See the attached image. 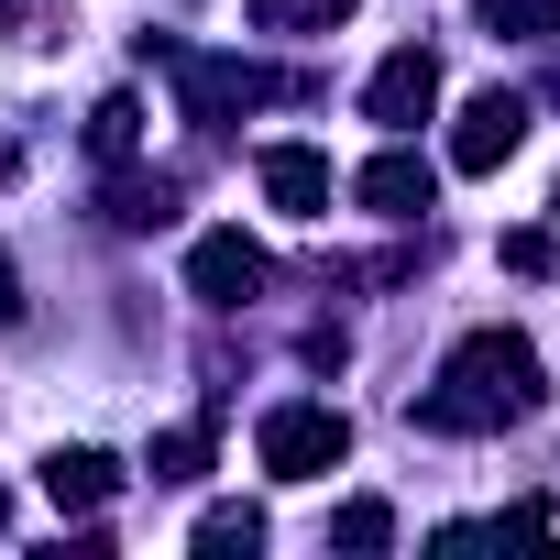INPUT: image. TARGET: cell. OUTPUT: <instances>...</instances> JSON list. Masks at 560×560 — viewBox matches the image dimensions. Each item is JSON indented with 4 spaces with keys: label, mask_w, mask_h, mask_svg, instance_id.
<instances>
[{
    "label": "cell",
    "mask_w": 560,
    "mask_h": 560,
    "mask_svg": "<svg viewBox=\"0 0 560 560\" xmlns=\"http://www.w3.org/2000/svg\"><path fill=\"white\" fill-rule=\"evenodd\" d=\"M143 472H154V483H198V472H209V429H165Z\"/></svg>",
    "instance_id": "obj_14"
},
{
    "label": "cell",
    "mask_w": 560,
    "mask_h": 560,
    "mask_svg": "<svg viewBox=\"0 0 560 560\" xmlns=\"http://www.w3.org/2000/svg\"><path fill=\"white\" fill-rule=\"evenodd\" d=\"M264 242H242V231H198V253H187V298H209V308H253L264 298Z\"/></svg>",
    "instance_id": "obj_4"
},
{
    "label": "cell",
    "mask_w": 560,
    "mask_h": 560,
    "mask_svg": "<svg viewBox=\"0 0 560 560\" xmlns=\"http://www.w3.org/2000/svg\"><path fill=\"white\" fill-rule=\"evenodd\" d=\"M549 209H560V198H549Z\"/></svg>",
    "instance_id": "obj_22"
},
{
    "label": "cell",
    "mask_w": 560,
    "mask_h": 560,
    "mask_svg": "<svg viewBox=\"0 0 560 560\" xmlns=\"http://www.w3.org/2000/svg\"><path fill=\"white\" fill-rule=\"evenodd\" d=\"M132 143H143V100H100V110H89V154H110V165H121Z\"/></svg>",
    "instance_id": "obj_13"
},
{
    "label": "cell",
    "mask_w": 560,
    "mask_h": 560,
    "mask_svg": "<svg viewBox=\"0 0 560 560\" xmlns=\"http://www.w3.org/2000/svg\"><path fill=\"white\" fill-rule=\"evenodd\" d=\"M198 549H209V560H231V549H264V516H253V505H209V516H198Z\"/></svg>",
    "instance_id": "obj_16"
},
{
    "label": "cell",
    "mask_w": 560,
    "mask_h": 560,
    "mask_svg": "<svg viewBox=\"0 0 560 560\" xmlns=\"http://www.w3.org/2000/svg\"><path fill=\"white\" fill-rule=\"evenodd\" d=\"M253 176H264V198L287 209V220H319L330 209V154H308V143H275Z\"/></svg>",
    "instance_id": "obj_8"
},
{
    "label": "cell",
    "mask_w": 560,
    "mask_h": 560,
    "mask_svg": "<svg viewBox=\"0 0 560 560\" xmlns=\"http://www.w3.org/2000/svg\"><path fill=\"white\" fill-rule=\"evenodd\" d=\"M363 110H374L385 132H418V121L440 110V67H429L418 45H407V56H385V67H374V89H363Z\"/></svg>",
    "instance_id": "obj_6"
},
{
    "label": "cell",
    "mask_w": 560,
    "mask_h": 560,
    "mask_svg": "<svg viewBox=\"0 0 560 560\" xmlns=\"http://www.w3.org/2000/svg\"><path fill=\"white\" fill-rule=\"evenodd\" d=\"M0 527H12V494H0Z\"/></svg>",
    "instance_id": "obj_20"
},
{
    "label": "cell",
    "mask_w": 560,
    "mask_h": 560,
    "mask_svg": "<svg viewBox=\"0 0 560 560\" xmlns=\"http://www.w3.org/2000/svg\"><path fill=\"white\" fill-rule=\"evenodd\" d=\"M330 538H341V549H385V538H396V505H385V494H352V505L330 516Z\"/></svg>",
    "instance_id": "obj_15"
},
{
    "label": "cell",
    "mask_w": 560,
    "mask_h": 560,
    "mask_svg": "<svg viewBox=\"0 0 560 560\" xmlns=\"http://www.w3.org/2000/svg\"><path fill=\"white\" fill-rule=\"evenodd\" d=\"M483 34H516V45H549L560 34V0H472Z\"/></svg>",
    "instance_id": "obj_12"
},
{
    "label": "cell",
    "mask_w": 560,
    "mask_h": 560,
    "mask_svg": "<svg viewBox=\"0 0 560 560\" xmlns=\"http://www.w3.org/2000/svg\"><path fill=\"white\" fill-rule=\"evenodd\" d=\"M527 407H538V352H527V330H472V341L440 363V385L418 396V429L483 440V429H505V418H527Z\"/></svg>",
    "instance_id": "obj_1"
},
{
    "label": "cell",
    "mask_w": 560,
    "mask_h": 560,
    "mask_svg": "<svg viewBox=\"0 0 560 560\" xmlns=\"http://www.w3.org/2000/svg\"><path fill=\"white\" fill-rule=\"evenodd\" d=\"M549 100H560V67H549Z\"/></svg>",
    "instance_id": "obj_21"
},
{
    "label": "cell",
    "mask_w": 560,
    "mask_h": 560,
    "mask_svg": "<svg viewBox=\"0 0 560 560\" xmlns=\"http://www.w3.org/2000/svg\"><path fill=\"white\" fill-rule=\"evenodd\" d=\"M143 56H165V67H176L187 121H231V110L275 100V78H264V67H242V56H176V45H154V34H143Z\"/></svg>",
    "instance_id": "obj_3"
},
{
    "label": "cell",
    "mask_w": 560,
    "mask_h": 560,
    "mask_svg": "<svg viewBox=\"0 0 560 560\" xmlns=\"http://www.w3.org/2000/svg\"><path fill=\"white\" fill-rule=\"evenodd\" d=\"M264 472L275 483H319V472H341V451H352V418L341 407H319V396H287V407H264Z\"/></svg>",
    "instance_id": "obj_2"
},
{
    "label": "cell",
    "mask_w": 560,
    "mask_h": 560,
    "mask_svg": "<svg viewBox=\"0 0 560 560\" xmlns=\"http://www.w3.org/2000/svg\"><path fill=\"white\" fill-rule=\"evenodd\" d=\"M176 220V176H121L110 187V231H165Z\"/></svg>",
    "instance_id": "obj_10"
},
{
    "label": "cell",
    "mask_w": 560,
    "mask_h": 560,
    "mask_svg": "<svg viewBox=\"0 0 560 560\" xmlns=\"http://www.w3.org/2000/svg\"><path fill=\"white\" fill-rule=\"evenodd\" d=\"M352 0H253V34H341Z\"/></svg>",
    "instance_id": "obj_11"
},
{
    "label": "cell",
    "mask_w": 560,
    "mask_h": 560,
    "mask_svg": "<svg viewBox=\"0 0 560 560\" xmlns=\"http://www.w3.org/2000/svg\"><path fill=\"white\" fill-rule=\"evenodd\" d=\"M45 494H56V516H100L121 494V462L89 451V440H67V451H45Z\"/></svg>",
    "instance_id": "obj_7"
},
{
    "label": "cell",
    "mask_w": 560,
    "mask_h": 560,
    "mask_svg": "<svg viewBox=\"0 0 560 560\" xmlns=\"http://www.w3.org/2000/svg\"><path fill=\"white\" fill-rule=\"evenodd\" d=\"M429 187H440V176H429L407 143H396V154H374V165L352 176V198H363L374 220H418V209H429Z\"/></svg>",
    "instance_id": "obj_9"
},
{
    "label": "cell",
    "mask_w": 560,
    "mask_h": 560,
    "mask_svg": "<svg viewBox=\"0 0 560 560\" xmlns=\"http://www.w3.org/2000/svg\"><path fill=\"white\" fill-rule=\"evenodd\" d=\"M12 165H23V154H12V143H0V187H12Z\"/></svg>",
    "instance_id": "obj_19"
},
{
    "label": "cell",
    "mask_w": 560,
    "mask_h": 560,
    "mask_svg": "<svg viewBox=\"0 0 560 560\" xmlns=\"http://www.w3.org/2000/svg\"><path fill=\"white\" fill-rule=\"evenodd\" d=\"M516 143H527V100H516V89L462 100V121H451V165H462V176H494Z\"/></svg>",
    "instance_id": "obj_5"
},
{
    "label": "cell",
    "mask_w": 560,
    "mask_h": 560,
    "mask_svg": "<svg viewBox=\"0 0 560 560\" xmlns=\"http://www.w3.org/2000/svg\"><path fill=\"white\" fill-rule=\"evenodd\" d=\"M505 264L516 275H549V231H505Z\"/></svg>",
    "instance_id": "obj_17"
},
{
    "label": "cell",
    "mask_w": 560,
    "mask_h": 560,
    "mask_svg": "<svg viewBox=\"0 0 560 560\" xmlns=\"http://www.w3.org/2000/svg\"><path fill=\"white\" fill-rule=\"evenodd\" d=\"M23 319V275H12V253H0V330Z\"/></svg>",
    "instance_id": "obj_18"
}]
</instances>
